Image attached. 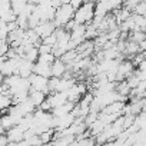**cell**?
<instances>
[{
    "label": "cell",
    "instance_id": "1",
    "mask_svg": "<svg viewBox=\"0 0 146 146\" xmlns=\"http://www.w3.org/2000/svg\"><path fill=\"white\" fill-rule=\"evenodd\" d=\"M93 16H95V3L85 2L75 10L73 20L79 25H89L93 20Z\"/></svg>",
    "mask_w": 146,
    "mask_h": 146
},
{
    "label": "cell",
    "instance_id": "2",
    "mask_svg": "<svg viewBox=\"0 0 146 146\" xmlns=\"http://www.w3.org/2000/svg\"><path fill=\"white\" fill-rule=\"evenodd\" d=\"M5 135H6L9 143H19V142L23 139V129L16 125V126L7 129V130L5 132Z\"/></svg>",
    "mask_w": 146,
    "mask_h": 146
},
{
    "label": "cell",
    "instance_id": "3",
    "mask_svg": "<svg viewBox=\"0 0 146 146\" xmlns=\"http://www.w3.org/2000/svg\"><path fill=\"white\" fill-rule=\"evenodd\" d=\"M54 59H56V57H54L53 53H39L36 62H40V63H44V64H49V66H50Z\"/></svg>",
    "mask_w": 146,
    "mask_h": 146
}]
</instances>
